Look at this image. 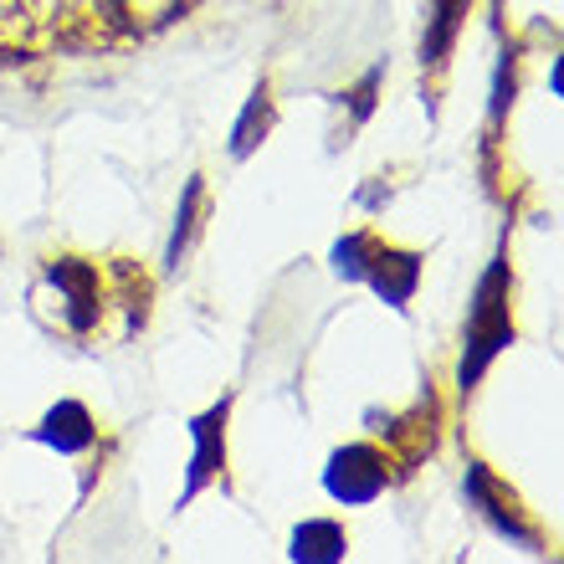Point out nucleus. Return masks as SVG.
<instances>
[{
  "label": "nucleus",
  "mask_w": 564,
  "mask_h": 564,
  "mask_svg": "<svg viewBox=\"0 0 564 564\" xmlns=\"http://www.w3.org/2000/svg\"><path fill=\"white\" fill-rule=\"evenodd\" d=\"M508 288H513V272H508V247H498V257L488 262L482 282L473 293V313H467V349H462L457 365V386L462 395H473L477 380L488 375V365L513 344V313H508Z\"/></svg>",
  "instance_id": "f257e3e1"
},
{
  "label": "nucleus",
  "mask_w": 564,
  "mask_h": 564,
  "mask_svg": "<svg viewBox=\"0 0 564 564\" xmlns=\"http://www.w3.org/2000/svg\"><path fill=\"white\" fill-rule=\"evenodd\" d=\"M334 272H339V278H355V282H370L390 308H405L421 282V257L380 247V241H370L365 231H355V237H344L339 247H334Z\"/></svg>",
  "instance_id": "f03ea898"
},
{
  "label": "nucleus",
  "mask_w": 564,
  "mask_h": 564,
  "mask_svg": "<svg viewBox=\"0 0 564 564\" xmlns=\"http://www.w3.org/2000/svg\"><path fill=\"white\" fill-rule=\"evenodd\" d=\"M324 488L334 503H375L386 492V457L375 446H344L328 457Z\"/></svg>",
  "instance_id": "7ed1b4c3"
},
{
  "label": "nucleus",
  "mask_w": 564,
  "mask_h": 564,
  "mask_svg": "<svg viewBox=\"0 0 564 564\" xmlns=\"http://www.w3.org/2000/svg\"><path fill=\"white\" fill-rule=\"evenodd\" d=\"M226 416H231V395L210 405L206 416L191 421V477H185V492H180V508L191 503L195 492L206 488L210 477L226 467Z\"/></svg>",
  "instance_id": "20e7f679"
},
{
  "label": "nucleus",
  "mask_w": 564,
  "mask_h": 564,
  "mask_svg": "<svg viewBox=\"0 0 564 564\" xmlns=\"http://www.w3.org/2000/svg\"><path fill=\"white\" fill-rule=\"evenodd\" d=\"M467 492H473V503L492 519V529H503L508 539H519V544H529V550L539 544L534 529L513 513V498H503V492H498V482H492V473L482 467V462H473V467H467Z\"/></svg>",
  "instance_id": "39448f33"
},
{
  "label": "nucleus",
  "mask_w": 564,
  "mask_h": 564,
  "mask_svg": "<svg viewBox=\"0 0 564 564\" xmlns=\"http://www.w3.org/2000/svg\"><path fill=\"white\" fill-rule=\"evenodd\" d=\"M467 6L473 0H431V15H426V36H421V67L426 73H442L452 46H457V31L467 21Z\"/></svg>",
  "instance_id": "423d86ee"
},
{
  "label": "nucleus",
  "mask_w": 564,
  "mask_h": 564,
  "mask_svg": "<svg viewBox=\"0 0 564 564\" xmlns=\"http://www.w3.org/2000/svg\"><path fill=\"white\" fill-rule=\"evenodd\" d=\"M31 436H36L42 446H57L62 457H77V452H88V446H93V436H98V431H93V416L83 411V405L62 401V405H52V411H46V421L31 431Z\"/></svg>",
  "instance_id": "0eeeda50"
},
{
  "label": "nucleus",
  "mask_w": 564,
  "mask_h": 564,
  "mask_svg": "<svg viewBox=\"0 0 564 564\" xmlns=\"http://www.w3.org/2000/svg\"><path fill=\"white\" fill-rule=\"evenodd\" d=\"M52 288H62L67 293V318H73V328H93V303H98V272L88 268V262H73V257H62V262H52Z\"/></svg>",
  "instance_id": "6e6552de"
},
{
  "label": "nucleus",
  "mask_w": 564,
  "mask_h": 564,
  "mask_svg": "<svg viewBox=\"0 0 564 564\" xmlns=\"http://www.w3.org/2000/svg\"><path fill=\"white\" fill-rule=\"evenodd\" d=\"M293 554L297 564H334L349 554V544H344V529L334 519H308L293 529Z\"/></svg>",
  "instance_id": "1a4fd4ad"
},
{
  "label": "nucleus",
  "mask_w": 564,
  "mask_h": 564,
  "mask_svg": "<svg viewBox=\"0 0 564 564\" xmlns=\"http://www.w3.org/2000/svg\"><path fill=\"white\" fill-rule=\"evenodd\" d=\"M268 129H272V93H268V83H257V93L247 98V108H241L237 129H231V154L247 160V154L268 139Z\"/></svg>",
  "instance_id": "9d476101"
},
{
  "label": "nucleus",
  "mask_w": 564,
  "mask_h": 564,
  "mask_svg": "<svg viewBox=\"0 0 564 564\" xmlns=\"http://www.w3.org/2000/svg\"><path fill=\"white\" fill-rule=\"evenodd\" d=\"M195 210H200V175H191V185H185V200H180L175 237H170V252H164V268H180V257H185V247H191V237H195Z\"/></svg>",
  "instance_id": "9b49d317"
},
{
  "label": "nucleus",
  "mask_w": 564,
  "mask_h": 564,
  "mask_svg": "<svg viewBox=\"0 0 564 564\" xmlns=\"http://www.w3.org/2000/svg\"><path fill=\"white\" fill-rule=\"evenodd\" d=\"M508 104H513V46L498 62V88H492V119H503Z\"/></svg>",
  "instance_id": "f8f14e48"
}]
</instances>
